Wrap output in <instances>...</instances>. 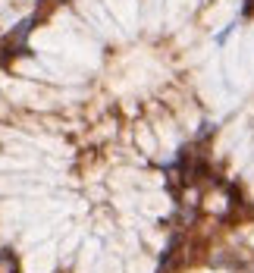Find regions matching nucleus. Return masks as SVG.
<instances>
[{"instance_id": "obj_1", "label": "nucleus", "mask_w": 254, "mask_h": 273, "mask_svg": "<svg viewBox=\"0 0 254 273\" xmlns=\"http://www.w3.org/2000/svg\"><path fill=\"white\" fill-rule=\"evenodd\" d=\"M16 57H32V48L25 41H16L13 35L0 38V69H3L10 60H16Z\"/></svg>"}, {"instance_id": "obj_2", "label": "nucleus", "mask_w": 254, "mask_h": 273, "mask_svg": "<svg viewBox=\"0 0 254 273\" xmlns=\"http://www.w3.org/2000/svg\"><path fill=\"white\" fill-rule=\"evenodd\" d=\"M50 3V0H38V6H48Z\"/></svg>"}]
</instances>
